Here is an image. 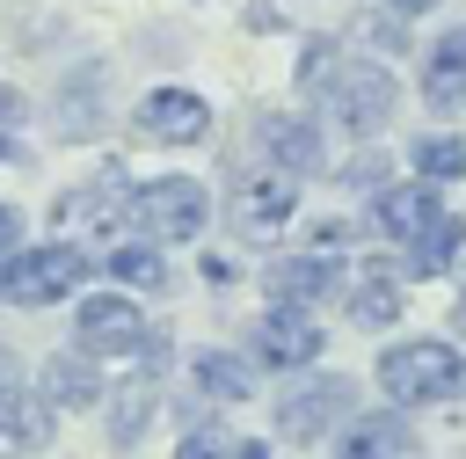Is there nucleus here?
I'll return each mask as SVG.
<instances>
[{
  "instance_id": "obj_20",
  "label": "nucleus",
  "mask_w": 466,
  "mask_h": 459,
  "mask_svg": "<svg viewBox=\"0 0 466 459\" xmlns=\"http://www.w3.org/2000/svg\"><path fill=\"white\" fill-rule=\"evenodd\" d=\"M350 321H357V328H393V321H400V284H393L386 270H364V277L350 284Z\"/></svg>"
},
{
  "instance_id": "obj_28",
  "label": "nucleus",
  "mask_w": 466,
  "mask_h": 459,
  "mask_svg": "<svg viewBox=\"0 0 466 459\" xmlns=\"http://www.w3.org/2000/svg\"><path fill=\"white\" fill-rule=\"evenodd\" d=\"M277 22H284V15H277L269 0H255V7H248V29H277Z\"/></svg>"
},
{
  "instance_id": "obj_15",
  "label": "nucleus",
  "mask_w": 466,
  "mask_h": 459,
  "mask_svg": "<svg viewBox=\"0 0 466 459\" xmlns=\"http://www.w3.org/2000/svg\"><path fill=\"white\" fill-rule=\"evenodd\" d=\"M328 284H335V255H320V248L269 262V291H277L284 306H313V299H328Z\"/></svg>"
},
{
  "instance_id": "obj_26",
  "label": "nucleus",
  "mask_w": 466,
  "mask_h": 459,
  "mask_svg": "<svg viewBox=\"0 0 466 459\" xmlns=\"http://www.w3.org/2000/svg\"><path fill=\"white\" fill-rule=\"evenodd\" d=\"M342 182H386V160H379V153H364V160H350V168H342Z\"/></svg>"
},
{
  "instance_id": "obj_9",
  "label": "nucleus",
  "mask_w": 466,
  "mask_h": 459,
  "mask_svg": "<svg viewBox=\"0 0 466 459\" xmlns=\"http://www.w3.org/2000/svg\"><path fill=\"white\" fill-rule=\"evenodd\" d=\"M131 219V204H124V189L116 182H80V189H66L58 204H51V226H58V240H109L116 226Z\"/></svg>"
},
{
  "instance_id": "obj_6",
  "label": "nucleus",
  "mask_w": 466,
  "mask_h": 459,
  "mask_svg": "<svg viewBox=\"0 0 466 459\" xmlns=\"http://www.w3.org/2000/svg\"><path fill=\"white\" fill-rule=\"evenodd\" d=\"M350 415H357V386H350L342 372H320V379H306L299 393L277 401V430H284L291 444H313L320 430H335V423H350Z\"/></svg>"
},
{
  "instance_id": "obj_1",
  "label": "nucleus",
  "mask_w": 466,
  "mask_h": 459,
  "mask_svg": "<svg viewBox=\"0 0 466 459\" xmlns=\"http://www.w3.org/2000/svg\"><path fill=\"white\" fill-rule=\"evenodd\" d=\"M379 386L393 408H430V401H451L466 386V357L444 335H408L379 357Z\"/></svg>"
},
{
  "instance_id": "obj_4",
  "label": "nucleus",
  "mask_w": 466,
  "mask_h": 459,
  "mask_svg": "<svg viewBox=\"0 0 466 459\" xmlns=\"http://www.w3.org/2000/svg\"><path fill=\"white\" fill-rule=\"evenodd\" d=\"M131 219H138L146 240H197L204 219H211V197H204V182H189V175H160V182L131 189Z\"/></svg>"
},
{
  "instance_id": "obj_29",
  "label": "nucleus",
  "mask_w": 466,
  "mask_h": 459,
  "mask_svg": "<svg viewBox=\"0 0 466 459\" xmlns=\"http://www.w3.org/2000/svg\"><path fill=\"white\" fill-rule=\"evenodd\" d=\"M226 459H269V444H262V437H240V444H233Z\"/></svg>"
},
{
  "instance_id": "obj_2",
  "label": "nucleus",
  "mask_w": 466,
  "mask_h": 459,
  "mask_svg": "<svg viewBox=\"0 0 466 459\" xmlns=\"http://www.w3.org/2000/svg\"><path fill=\"white\" fill-rule=\"evenodd\" d=\"M342 131H357V138H371V131H386V117H393V102H400V87H393V73L379 66V58H335L328 66V80H320V95H313Z\"/></svg>"
},
{
  "instance_id": "obj_31",
  "label": "nucleus",
  "mask_w": 466,
  "mask_h": 459,
  "mask_svg": "<svg viewBox=\"0 0 466 459\" xmlns=\"http://www.w3.org/2000/svg\"><path fill=\"white\" fill-rule=\"evenodd\" d=\"M459 328H466V299H459Z\"/></svg>"
},
{
  "instance_id": "obj_11",
  "label": "nucleus",
  "mask_w": 466,
  "mask_h": 459,
  "mask_svg": "<svg viewBox=\"0 0 466 459\" xmlns=\"http://www.w3.org/2000/svg\"><path fill=\"white\" fill-rule=\"evenodd\" d=\"M437 211H444L437 182H386V189L371 197V226H379L386 240H415V233H422Z\"/></svg>"
},
{
  "instance_id": "obj_27",
  "label": "nucleus",
  "mask_w": 466,
  "mask_h": 459,
  "mask_svg": "<svg viewBox=\"0 0 466 459\" xmlns=\"http://www.w3.org/2000/svg\"><path fill=\"white\" fill-rule=\"evenodd\" d=\"M7 248H22V211H15V204H0V255H7Z\"/></svg>"
},
{
  "instance_id": "obj_32",
  "label": "nucleus",
  "mask_w": 466,
  "mask_h": 459,
  "mask_svg": "<svg viewBox=\"0 0 466 459\" xmlns=\"http://www.w3.org/2000/svg\"><path fill=\"white\" fill-rule=\"evenodd\" d=\"M0 153H7V138H0Z\"/></svg>"
},
{
  "instance_id": "obj_10",
  "label": "nucleus",
  "mask_w": 466,
  "mask_h": 459,
  "mask_svg": "<svg viewBox=\"0 0 466 459\" xmlns=\"http://www.w3.org/2000/svg\"><path fill=\"white\" fill-rule=\"evenodd\" d=\"M131 124H138V138H153V146H197V138L211 131V102L189 95V87H153Z\"/></svg>"
},
{
  "instance_id": "obj_13",
  "label": "nucleus",
  "mask_w": 466,
  "mask_h": 459,
  "mask_svg": "<svg viewBox=\"0 0 466 459\" xmlns=\"http://www.w3.org/2000/svg\"><path fill=\"white\" fill-rule=\"evenodd\" d=\"M335 459H422V444H415V430L393 408H379V415H350Z\"/></svg>"
},
{
  "instance_id": "obj_25",
  "label": "nucleus",
  "mask_w": 466,
  "mask_h": 459,
  "mask_svg": "<svg viewBox=\"0 0 466 459\" xmlns=\"http://www.w3.org/2000/svg\"><path fill=\"white\" fill-rule=\"evenodd\" d=\"M342 240H350V226H342V219H320V226L306 233V248H320V255H335Z\"/></svg>"
},
{
  "instance_id": "obj_19",
  "label": "nucleus",
  "mask_w": 466,
  "mask_h": 459,
  "mask_svg": "<svg viewBox=\"0 0 466 459\" xmlns=\"http://www.w3.org/2000/svg\"><path fill=\"white\" fill-rule=\"evenodd\" d=\"M189 379H197L211 401H248V393H255V372H248L233 350H197V357H189Z\"/></svg>"
},
{
  "instance_id": "obj_14",
  "label": "nucleus",
  "mask_w": 466,
  "mask_h": 459,
  "mask_svg": "<svg viewBox=\"0 0 466 459\" xmlns=\"http://www.w3.org/2000/svg\"><path fill=\"white\" fill-rule=\"evenodd\" d=\"M262 153H269L277 168H291V175H313V168H320V124L277 109V117H262Z\"/></svg>"
},
{
  "instance_id": "obj_30",
  "label": "nucleus",
  "mask_w": 466,
  "mask_h": 459,
  "mask_svg": "<svg viewBox=\"0 0 466 459\" xmlns=\"http://www.w3.org/2000/svg\"><path fill=\"white\" fill-rule=\"evenodd\" d=\"M379 7H386V15H422L430 0H379Z\"/></svg>"
},
{
  "instance_id": "obj_21",
  "label": "nucleus",
  "mask_w": 466,
  "mask_h": 459,
  "mask_svg": "<svg viewBox=\"0 0 466 459\" xmlns=\"http://www.w3.org/2000/svg\"><path fill=\"white\" fill-rule=\"evenodd\" d=\"M146 415H153V372H138V379L109 401V444H138Z\"/></svg>"
},
{
  "instance_id": "obj_23",
  "label": "nucleus",
  "mask_w": 466,
  "mask_h": 459,
  "mask_svg": "<svg viewBox=\"0 0 466 459\" xmlns=\"http://www.w3.org/2000/svg\"><path fill=\"white\" fill-rule=\"evenodd\" d=\"M109 277L131 284V291H160L167 262H160V248H109Z\"/></svg>"
},
{
  "instance_id": "obj_17",
  "label": "nucleus",
  "mask_w": 466,
  "mask_h": 459,
  "mask_svg": "<svg viewBox=\"0 0 466 459\" xmlns=\"http://www.w3.org/2000/svg\"><path fill=\"white\" fill-rule=\"evenodd\" d=\"M459 248H466V219H459V211H437V219L408 240V277H444V270L459 262Z\"/></svg>"
},
{
  "instance_id": "obj_3",
  "label": "nucleus",
  "mask_w": 466,
  "mask_h": 459,
  "mask_svg": "<svg viewBox=\"0 0 466 459\" xmlns=\"http://www.w3.org/2000/svg\"><path fill=\"white\" fill-rule=\"evenodd\" d=\"M87 255L80 240H44V248H7L0 255V299L7 306H58L66 291H80Z\"/></svg>"
},
{
  "instance_id": "obj_18",
  "label": "nucleus",
  "mask_w": 466,
  "mask_h": 459,
  "mask_svg": "<svg viewBox=\"0 0 466 459\" xmlns=\"http://www.w3.org/2000/svg\"><path fill=\"white\" fill-rule=\"evenodd\" d=\"M44 393H51V408H95L102 401V379H95V364H87V350H58L51 364H44Z\"/></svg>"
},
{
  "instance_id": "obj_24",
  "label": "nucleus",
  "mask_w": 466,
  "mask_h": 459,
  "mask_svg": "<svg viewBox=\"0 0 466 459\" xmlns=\"http://www.w3.org/2000/svg\"><path fill=\"white\" fill-rule=\"evenodd\" d=\"M175 459H218V423H204V415H189V437L175 444Z\"/></svg>"
},
{
  "instance_id": "obj_12",
  "label": "nucleus",
  "mask_w": 466,
  "mask_h": 459,
  "mask_svg": "<svg viewBox=\"0 0 466 459\" xmlns=\"http://www.w3.org/2000/svg\"><path fill=\"white\" fill-rule=\"evenodd\" d=\"M51 415L58 408H51L44 386H15V379L0 386V444L7 452H44L51 444Z\"/></svg>"
},
{
  "instance_id": "obj_7",
  "label": "nucleus",
  "mask_w": 466,
  "mask_h": 459,
  "mask_svg": "<svg viewBox=\"0 0 466 459\" xmlns=\"http://www.w3.org/2000/svg\"><path fill=\"white\" fill-rule=\"evenodd\" d=\"M73 335H80L87 357H124V350L146 342V313L131 306V291H87L73 306Z\"/></svg>"
},
{
  "instance_id": "obj_8",
  "label": "nucleus",
  "mask_w": 466,
  "mask_h": 459,
  "mask_svg": "<svg viewBox=\"0 0 466 459\" xmlns=\"http://www.w3.org/2000/svg\"><path fill=\"white\" fill-rule=\"evenodd\" d=\"M320 321L306 313V306H269L262 321H255V335H248V350H255V364H269V372H306L313 357H320Z\"/></svg>"
},
{
  "instance_id": "obj_22",
  "label": "nucleus",
  "mask_w": 466,
  "mask_h": 459,
  "mask_svg": "<svg viewBox=\"0 0 466 459\" xmlns=\"http://www.w3.org/2000/svg\"><path fill=\"white\" fill-rule=\"evenodd\" d=\"M415 175H422V182H459V175H466V138H459V131L415 138Z\"/></svg>"
},
{
  "instance_id": "obj_16",
  "label": "nucleus",
  "mask_w": 466,
  "mask_h": 459,
  "mask_svg": "<svg viewBox=\"0 0 466 459\" xmlns=\"http://www.w3.org/2000/svg\"><path fill=\"white\" fill-rule=\"evenodd\" d=\"M422 102H430V109H459V102H466V29H444V36L430 44Z\"/></svg>"
},
{
  "instance_id": "obj_5",
  "label": "nucleus",
  "mask_w": 466,
  "mask_h": 459,
  "mask_svg": "<svg viewBox=\"0 0 466 459\" xmlns=\"http://www.w3.org/2000/svg\"><path fill=\"white\" fill-rule=\"evenodd\" d=\"M299 211V175L291 168H262V175H240L233 197H226V219L240 240H277Z\"/></svg>"
}]
</instances>
